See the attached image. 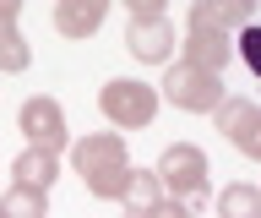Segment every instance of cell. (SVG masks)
<instances>
[{
  "label": "cell",
  "instance_id": "1",
  "mask_svg": "<svg viewBox=\"0 0 261 218\" xmlns=\"http://www.w3.org/2000/svg\"><path fill=\"white\" fill-rule=\"evenodd\" d=\"M71 164H76L82 185H87V197L93 202H120L130 185V153H125V136L120 131H93L82 136L76 148H71Z\"/></svg>",
  "mask_w": 261,
  "mask_h": 218
},
{
  "label": "cell",
  "instance_id": "2",
  "mask_svg": "<svg viewBox=\"0 0 261 218\" xmlns=\"http://www.w3.org/2000/svg\"><path fill=\"white\" fill-rule=\"evenodd\" d=\"M152 175H158V185L163 191H169V202H179V207H185V213H201V207H207V153L196 148V142H169V148L158 153V169H152Z\"/></svg>",
  "mask_w": 261,
  "mask_h": 218
},
{
  "label": "cell",
  "instance_id": "3",
  "mask_svg": "<svg viewBox=\"0 0 261 218\" xmlns=\"http://www.w3.org/2000/svg\"><path fill=\"white\" fill-rule=\"evenodd\" d=\"M158 99H169L185 115H218V104L228 99V87H223V77H212V71L191 66V60H169L163 66V82H158Z\"/></svg>",
  "mask_w": 261,
  "mask_h": 218
},
{
  "label": "cell",
  "instance_id": "4",
  "mask_svg": "<svg viewBox=\"0 0 261 218\" xmlns=\"http://www.w3.org/2000/svg\"><path fill=\"white\" fill-rule=\"evenodd\" d=\"M174 22L163 11V0H130V22H125V50L142 66H169L174 60Z\"/></svg>",
  "mask_w": 261,
  "mask_h": 218
},
{
  "label": "cell",
  "instance_id": "5",
  "mask_svg": "<svg viewBox=\"0 0 261 218\" xmlns=\"http://www.w3.org/2000/svg\"><path fill=\"white\" fill-rule=\"evenodd\" d=\"M158 104H163L158 87L136 82V77H109V82L98 87V109H103V120L120 126V131H142V126H152Z\"/></svg>",
  "mask_w": 261,
  "mask_h": 218
},
{
  "label": "cell",
  "instance_id": "6",
  "mask_svg": "<svg viewBox=\"0 0 261 218\" xmlns=\"http://www.w3.org/2000/svg\"><path fill=\"white\" fill-rule=\"evenodd\" d=\"M16 131L28 136V148H38V153H55L60 158V148L71 142V131H65V109H60V99H28L22 109H16Z\"/></svg>",
  "mask_w": 261,
  "mask_h": 218
},
{
  "label": "cell",
  "instance_id": "7",
  "mask_svg": "<svg viewBox=\"0 0 261 218\" xmlns=\"http://www.w3.org/2000/svg\"><path fill=\"white\" fill-rule=\"evenodd\" d=\"M218 131H223L245 158L261 164V104L256 99H223L218 104Z\"/></svg>",
  "mask_w": 261,
  "mask_h": 218
},
{
  "label": "cell",
  "instance_id": "8",
  "mask_svg": "<svg viewBox=\"0 0 261 218\" xmlns=\"http://www.w3.org/2000/svg\"><path fill=\"white\" fill-rule=\"evenodd\" d=\"M250 6L245 0H196L191 6V17H185V28L191 33H223V38H234L240 28H250Z\"/></svg>",
  "mask_w": 261,
  "mask_h": 218
},
{
  "label": "cell",
  "instance_id": "9",
  "mask_svg": "<svg viewBox=\"0 0 261 218\" xmlns=\"http://www.w3.org/2000/svg\"><path fill=\"white\" fill-rule=\"evenodd\" d=\"M16 22H22V6L0 0V77H16V71L33 66V50H28V38H22Z\"/></svg>",
  "mask_w": 261,
  "mask_h": 218
},
{
  "label": "cell",
  "instance_id": "10",
  "mask_svg": "<svg viewBox=\"0 0 261 218\" xmlns=\"http://www.w3.org/2000/svg\"><path fill=\"white\" fill-rule=\"evenodd\" d=\"M109 17V0H60L55 6V33L60 38H93Z\"/></svg>",
  "mask_w": 261,
  "mask_h": 218
},
{
  "label": "cell",
  "instance_id": "11",
  "mask_svg": "<svg viewBox=\"0 0 261 218\" xmlns=\"http://www.w3.org/2000/svg\"><path fill=\"white\" fill-rule=\"evenodd\" d=\"M179 50H185L179 60H191V66L212 71V77H223V66L234 60V38H223V33H191V28H185Z\"/></svg>",
  "mask_w": 261,
  "mask_h": 218
},
{
  "label": "cell",
  "instance_id": "12",
  "mask_svg": "<svg viewBox=\"0 0 261 218\" xmlns=\"http://www.w3.org/2000/svg\"><path fill=\"white\" fill-rule=\"evenodd\" d=\"M11 175H16L11 185H28V191H44L49 197V185L60 175V158H55V153H38V148H22L16 164H11Z\"/></svg>",
  "mask_w": 261,
  "mask_h": 218
},
{
  "label": "cell",
  "instance_id": "13",
  "mask_svg": "<svg viewBox=\"0 0 261 218\" xmlns=\"http://www.w3.org/2000/svg\"><path fill=\"white\" fill-rule=\"evenodd\" d=\"M125 218H152L163 207V185H158V175L152 169H130V185H125Z\"/></svg>",
  "mask_w": 261,
  "mask_h": 218
},
{
  "label": "cell",
  "instance_id": "14",
  "mask_svg": "<svg viewBox=\"0 0 261 218\" xmlns=\"http://www.w3.org/2000/svg\"><path fill=\"white\" fill-rule=\"evenodd\" d=\"M218 218H261V185L234 180L218 191Z\"/></svg>",
  "mask_w": 261,
  "mask_h": 218
},
{
  "label": "cell",
  "instance_id": "15",
  "mask_svg": "<svg viewBox=\"0 0 261 218\" xmlns=\"http://www.w3.org/2000/svg\"><path fill=\"white\" fill-rule=\"evenodd\" d=\"M0 218H49V197L44 191H28V185H11L0 197Z\"/></svg>",
  "mask_w": 261,
  "mask_h": 218
},
{
  "label": "cell",
  "instance_id": "16",
  "mask_svg": "<svg viewBox=\"0 0 261 218\" xmlns=\"http://www.w3.org/2000/svg\"><path fill=\"white\" fill-rule=\"evenodd\" d=\"M234 55H240L245 71L261 82V22H250V28H240V33H234Z\"/></svg>",
  "mask_w": 261,
  "mask_h": 218
},
{
  "label": "cell",
  "instance_id": "17",
  "mask_svg": "<svg viewBox=\"0 0 261 218\" xmlns=\"http://www.w3.org/2000/svg\"><path fill=\"white\" fill-rule=\"evenodd\" d=\"M152 218H191V213H185L179 202H169V197H163V207H158V213H152Z\"/></svg>",
  "mask_w": 261,
  "mask_h": 218
}]
</instances>
